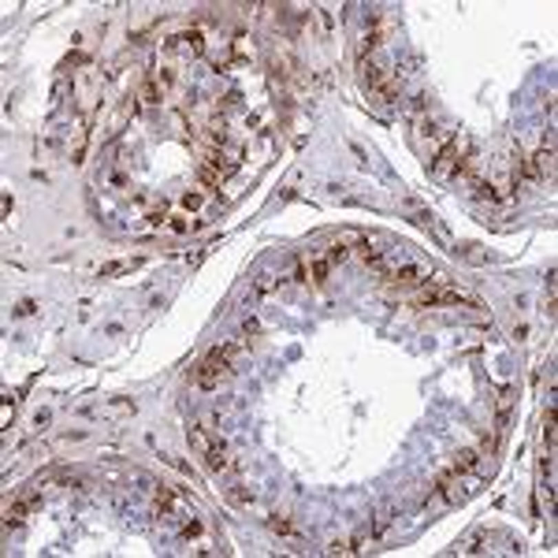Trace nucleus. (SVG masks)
<instances>
[{
  "mask_svg": "<svg viewBox=\"0 0 558 558\" xmlns=\"http://www.w3.org/2000/svg\"><path fill=\"white\" fill-rule=\"evenodd\" d=\"M239 350H242L239 343H227V346H216V350H208L205 358L197 361V369L190 372V380H194L197 387H205V391H216L219 383L231 376V361L239 358Z\"/></svg>",
  "mask_w": 558,
  "mask_h": 558,
  "instance_id": "1",
  "label": "nucleus"
},
{
  "mask_svg": "<svg viewBox=\"0 0 558 558\" xmlns=\"http://www.w3.org/2000/svg\"><path fill=\"white\" fill-rule=\"evenodd\" d=\"M417 305H428V309H432V305H462V294H458V290H454V287H447V279H432V283H425V287H420L417 290ZM465 305H469V301H465Z\"/></svg>",
  "mask_w": 558,
  "mask_h": 558,
  "instance_id": "2",
  "label": "nucleus"
},
{
  "mask_svg": "<svg viewBox=\"0 0 558 558\" xmlns=\"http://www.w3.org/2000/svg\"><path fill=\"white\" fill-rule=\"evenodd\" d=\"M428 276H432V268L428 264H406V268H391V283L395 287H417V283H425Z\"/></svg>",
  "mask_w": 558,
  "mask_h": 558,
  "instance_id": "3",
  "label": "nucleus"
},
{
  "mask_svg": "<svg viewBox=\"0 0 558 558\" xmlns=\"http://www.w3.org/2000/svg\"><path fill=\"white\" fill-rule=\"evenodd\" d=\"M201 458H205V465H208V469H216V473L239 469V462H231V454H227V447H224V443H213V451L201 454Z\"/></svg>",
  "mask_w": 558,
  "mask_h": 558,
  "instance_id": "4",
  "label": "nucleus"
},
{
  "mask_svg": "<svg viewBox=\"0 0 558 558\" xmlns=\"http://www.w3.org/2000/svg\"><path fill=\"white\" fill-rule=\"evenodd\" d=\"M484 462V454L480 451H473V447H465V451H458L454 454V465L451 469L458 473V477H469V473H477V465Z\"/></svg>",
  "mask_w": 558,
  "mask_h": 558,
  "instance_id": "5",
  "label": "nucleus"
},
{
  "mask_svg": "<svg viewBox=\"0 0 558 558\" xmlns=\"http://www.w3.org/2000/svg\"><path fill=\"white\" fill-rule=\"evenodd\" d=\"M458 149H462V145H458V138H451V142L443 145V153H439V157H436V164H432V171H436V175H451V168L458 164V160H454V157H458Z\"/></svg>",
  "mask_w": 558,
  "mask_h": 558,
  "instance_id": "6",
  "label": "nucleus"
},
{
  "mask_svg": "<svg viewBox=\"0 0 558 558\" xmlns=\"http://www.w3.org/2000/svg\"><path fill=\"white\" fill-rule=\"evenodd\" d=\"M510 406H514V387H502V395H499V414H495V432L502 439V432H506V420H510Z\"/></svg>",
  "mask_w": 558,
  "mask_h": 558,
  "instance_id": "7",
  "label": "nucleus"
},
{
  "mask_svg": "<svg viewBox=\"0 0 558 558\" xmlns=\"http://www.w3.org/2000/svg\"><path fill=\"white\" fill-rule=\"evenodd\" d=\"M138 257H123V261H108V264H100V272H97V279H112V276H120V272H131V268H138Z\"/></svg>",
  "mask_w": 558,
  "mask_h": 558,
  "instance_id": "8",
  "label": "nucleus"
},
{
  "mask_svg": "<svg viewBox=\"0 0 558 558\" xmlns=\"http://www.w3.org/2000/svg\"><path fill=\"white\" fill-rule=\"evenodd\" d=\"M186 439H190V447H194L197 454H208V451H213V439H208V432H205V428H190V432H186Z\"/></svg>",
  "mask_w": 558,
  "mask_h": 558,
  "instance_id": "9",
  "label": "nucleus"
},
{
  "mask_svg": "<svg viewBox=\"0 0 558 558\" xmlns=\"http://www.w3.org/2000/svg\"><path fill=\"white\" fill-rule=\"evenodd\" d=\"M544 447H547V458L555 454V406H547V417H544Z\"/></svg>",
  "mask_w": 558,
  "mask_h": 558,
  "instance_id": "10",
  "label": "nucleus"
},
{
  "mask_svg": "<svg viewBox=\"0 0 558 558\" xmlns=\"http://www.w3.org/2000/svg\"><path fill=\"white\" fill-rule=\"evenodd\" d=\"M268 525H272V533H279V536H298V525H294V521H287V517H272L268 521Z\"/></svg>",
  "mask_w": 558,
  "mask_h": 558,
  "instance_id": "11",
  "label": "nucleus"
},
{
  "mask_svg": "<svg viewBox=\"0 0 558 558\" xmlns=\"http://www.w3.org/2000/svg\"><path fill=\"white\" fill-rule=\"evenodd\" d=\"M171 510H175V495H171V491H160V495H157V514L171 517Z\"/></svg>",
  "mask_w": 558,
  "mask_h": 558,
  "instance_id": "12",
  "label": "nucleus"
},
{
  "mask_svg": "<svg viewBox=\"0 0 558 558\" xmlns=\"http://www.w3.org/2000/svg\"><path fill=\"white\" fill-rule=\"evenodd\" d=\"M346 257H350V246L346 242H335L332 250H328V264H343Z\"/></svg>",
  "mask_w": 558,
  "mask_h": 558,
  "instance_id": "13",
  "label": "nucleus"
},
{
  "mask_svg": "<svg viewBox=\"0 0 558 558\" xmlns=\"http://www.w3.org/2000/svg\"><path fill=\"white\" fill-rule=\"evenodd\" d=\"M328 272H332V264H328V257H316L313 261V283H324Z\"/></svg>",
  "mask_w": 558,
  "mask_h": 558,
  "instance_id": "14",
  "label": "nucleus"
}]
</instances>
